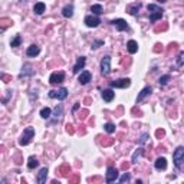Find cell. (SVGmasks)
<instances>
[{
	"label": "cell",
	"instance_id": "15",
	"mask_svg": "<svg viewBox=\"0 0 184 184\" xmlns=\"http://www.w3.org/2000/svg\"><path fill=\"white\" fill-rule=\"evenodd\" d=\"M40 53V48L37 46V45H30L29 48H28V50H26V55L29 56V58H35Z\"/></svg>",
	"mask_w": 184,
	"mask_h": 184
},
{
	"label": "cell",
	"instance_id": "36",
	"mask_svg": "<svg viewBox=\"0 0 184 184\" xmlns=\"http://www.w3.org/2000/svg\"><path fill=\"white\" fill-rule=\"evenodd\" d=\"M148 138H150V134H148V132H144V134L140 137V144H145L148 141Z\"/></svg>",
	"mask_w": 184,
	"mask_h": 184
},
{
	"label": "cell",
	"instance_id": "21",
	"mask_svg": "<svg viewBox=\"0 0 184 184\" xmlns=\"http://www.w3.org/2000/svg\"><path fill=\"white\" fill-rule=\"evenodd\" d=\"M46 177H48V168L45 167V168H42V170L39 171V174H37V183L39 184L46 183Z\"/></svg>",
	"mask_w": 184,
	"mask_h": 184
},
{
	"label": "cell",
	"instance_id": "52",
	"mask_svg": "<svg viewBox=\"0 0 184 184\" xmlns=\"http://www.w3.org/2000/svg\"><path fill=\"white\" fill-rule=\"evenodd\" d=\"M20 1H29V0H20Z\"/></svg>",
	"mask_w": 184,
	"mask_h": 184
},
{
	"label": "cell",
	"instance_id": "3",
	"mask_svg": "<svg viewBox=\"0 0 184 184\" xmlns=\"http://www.w3.org/2000/svg\"><path fill=\"white\" fill-rule=\"evenodd\" d=\"M173 160H174V165L180 170L183 167V163H184V147H177L174 154H173Z\"/></svg>",
	"mask_w": 184,
	"mask_h": 184
},
{
	"label": "cell",
	"instance_id": "32",
	"mask_svg": "<svg viewBox=\"0 0 184 184\" xmlns=\"http://www.w3.org/2000/svg\"><path fill=\"white\" fill-rule=\"evenodd\" d=\"M130 180H131V174L130 173H124L121 176V178H119V183H128Z\"/></svg>",
	"mask_w": 184,
	"mask_h": 184
},
{
	"label": "cell",
	"instance_id": "27",
	"mask_svg": "<svg viewBox=\"0 0 184 184\" xmlns=\"http://www.w3.org/2000/svg\"><path fill=\"white\" fill-rule=\"evenodd\" d=\"M91 12H92L95 16H99V14L104 13V9H102L101 4H92V6H91Z\"/></svg>",
	"mask_w": 184,
	"mask_h": 184
},
{
	"label": "cell",
	"instance_id": "13",
	"mask_svg": "<svg viewBox=\"0 0 184 184\" xmlns=\"http://www.w3.org/2000/svg\"><path fill=\"white\" fill-rule=\"evenodd\" d=\"M85 63H86V58L85 56H81V58H78V61H76V63H75L74 66V74H79L81 72V69H83L85 68Z\"/></svg>",
	"mask_w": 184,
	"mask_h": 184
},
{
	"label": "cell",
	"instance_id": "7",
	"mask_svg": "<svg viewBox=\"0 0 184 184\" xmlns=\"http://www.w3.org/2000/svg\"><path fill=\"white\" fill-rule=\"evenodd\" d=\"M99 23H101V19L95 14H89L85 17V25L88 28H96V26H99Z\"/></svg>",
	"mask_w": 184,
	"mask_h": 184
},
{
	"label": "cell",
	"instance_id": "39",
	"mask_svg": "<svg viewBox=\"0 0 184 184\" xmlns=\"http://www.w3.org/2000/svg\"><path fill=\"white\" fill-rule=\"evenodd\" d=\"M0 79H3V82H10L12 81V76L10 75H7V74H0Z\"/></svg>",
	"mask_w": 184,
	"mask_h": 184
},
{
	"label": "cell",
	"instance_id": "45",
	"mask_svg": "<svg viewBox=\"0 0 184 184\" xmlns=\"http://www.w3.org/2000/svg\"><path fill=\"white\" fill-rule=\"evenodd\" d=\"M121 168H122L124 171L128 170V168H130V163H122V164H121Z\"/></svg>",
	"mask_w": 184,
	"mask_h": 184
},
{
	"label": "cell",
	"instance_id": "4",
	"mask_svg": "<svg viewBox=\"0 0 184 184\" xmlns=\"http://www.w3.org/2000/svg\"><path fill=\"white\" fill-rule=\"evenodd\" d=\"M68 96V89L66 88H61V89H58V91H50L49 92V98H52V99H59V101H62V99H65Z\"/></svg>",
	"mask_w": 184,
	"mask_h": 184
},
{
	"label": "cell",
	"instance_id": "43",
	"mask_svg": "<svg viewBox=\"0 0 184 184\" xmlns=\"http://www.w3.org/2000/svg\"><path fill=\"white\" fill-rule=\"evenodd\" d=\"M161 50H163V45H161V43H157L155 48H154V52H155V53H160Z\"/></svg>",
	"mask_w": 184,
	"mask_h": 184
},
{
	"label": "cell",
	"instance_id": "40",
	"mask_svg": "<svg viewBox=\"0 0 184 184\" xmlns=\"http://www.w3.org/2000/svg\"><path fill=\"white\" fill-rule=\"evenodd\" d=\"M183 58H184V53L180 52V55H178V58H177V66H178V68L183 66Z\"/></svg>",
	"mask_w": 184,
	"mask_h": 184
},
{
	"label": "cell",
	"instance_id": "33",
	"mask_svg": "<svg viewBox=\"0 0 184 184\" xmlns=\"http://www.w3.org/2000/svg\"><path fill=\"white\" fill-rule=\"evenodd\" d=\"M105 131L108 132V134H112V132H115V125L114 124H111V122H108V124H105Z\"/></svg>",
	"mask_w": 184,
	"mask_h": 184
},
{
	"label": "cell",
	"instance_id": "44",
	"mask_svg": "<svg viewBox=\"0 0 184 184\" xmlns=\"http://www.w3.org/2000/svg\"><path fill=\"white\" fill-rule=\"evenodd\" d=\"M79 180H81V177L79 176H74V177H71L69 178V183H79Z\"/></svg>",
	"mask_w": 184,
	"mask_h": 184
},
{
	"label": "cell",
	"instance_id": "10",
	"mask_svg": "<svg viewBox=\"0 0 184 184\" xmlns=\"http://www.w3.org/2000/svg\"><path fill=\"white\" fill-rule=\"evenodd\" d=\"M111 25H114L119 32H124V30H130V26H128V23L124 20V19H115V20H112L111 22Z\"/></svg>",
	"mask_w": 184,
	"mask_h": 184
},
{
	"label": "cell",
	"instance_id": "30",
	"mask_svg": "<svg viewBox=\"0 0 184 184\" xmlns=\"http://www.w3.org/2000/svg\"><path fill=\"white\" fill-rule=\"evenodd\" d=\"M20 43H22V36L20 35H16V37L10 42V46L12 48H17V46H20Z\"/></svg>",
	"mask_w": 184,
	"mask_h": 184
},
{
	"label": "cell",
	"instance_id": "51",
	"mask_svg": "<svg viewBox=\"0 0 184 184\" xmlns=\"http://www.w3.org/2000/svg\"><path fill=\"white\" fill-rule=\"evenodd\" d=\"M158 1H160V3H165L167 0H158Z\"/></svg>",
	"mask_w": 184,
	"mask_h": 184
},
{
	"label": "cell",
	"instance_id": "8",
	"mask_svg": "<svg viewBox=\"0 0 184 184\" xmlns=\"http://www.w3.org/2000/svg\"><path fill=\"white\" fill-rule=\"evenodd\" d=\"M131 85V79L130 78H121L118 81L111 82V88H128Z\"/></svg>",
	"mask_w": 184,
	"mask_h": 184
},
{
	"label": "cell",
	"instance_id": "25",
	"mask_svg": "<svg viewBox=\"0 0 184 184\" xmlns=\"http://www.w3.org/2000/svg\"><path fill=\"white\" fill-rule=\"evenodd\" d=\"M59 173H61L62 177H68L69 173H71V165H69V164H62V165L59 167Z\"/></svg>",
	"mask_w": 184,
	"mask_h": 184
},
{
	"label": "cell",
	"instance_id": "19",
	"mask_svg": "<svg viewBox=\"0 0 184 184\" xmlns=\"http://www.w3.org/2000/svg\"><path fill=\"white\" fill-rule=\"evenodd\" d=\"M151 92H152V89H151V86H145L140 94H138V96H137V102H141L145 96H148V95H151Z\"/></svg>",
	"mask_w": 184,
	"mask_h": 184
},
{
	"label": "cell",
	"instance_id": "31",
	"mask_svg": "<svg viewBox=\"0 0 184 184\" xmlns=\"http://www.w3.org/2000/svg\"><path fill=\"white\" fill-rule=\"evenodd\" d=\"M168 29V25L164 22L163 25H158V26H155L154 28V32H164V30H167Z\"/></svg>",
	"mask_w": 184,
	"mask_h": 184
},
{
	"label": "cell",
	"instance_id": "17",
	"mask_svg": "<svg viewBox=\"0 0 184 184\" xmlns=\"http://www.w3.org/2000/svg\"><path fill=\"white\" fill-rule=\"evenodd\" d=\"M114 96H115V92L112 89H104L102 91V99L105 102H111L114 99Z\"/></svg>",
	"mask_w": 184,
	"mask_h": 184
},
{
	"label": "cell",
	"instance_id": "24",
	"mask_svg": "<svg viewBox=\"0 0 184 184\" xmlns=\"http://www.w3.org/2000/svg\"><path fill=\"white\" fill-rule=\"evenodd\" d=\"M143 155H144V148L140 147L138 150H135V152H134V155H132V158H131V163H138V160H140Z\"/></svg>",
	"mask_w": 184,
	"mask_h": 184
},
{
	"label": "cell",
	"instance_id": "11",
	"mask_svg": "<svg viewBox=\"0 0 184 184\" xmlns=\"http://www.w3.org/2000/svg\"><path fill=\"white\" fill-rule=\"evenodd\" d=\"M78 81H79V83H81V85H86V83H89V82L92 81V75H91L89 71H83V72H81V74H79Z\"/></svg>",
	"mask_w": 184,
	"mask_h": 184
},
{
	"label": "cell",
	"instance_id": "18",
	"mask_svg": "<svg viewBox=\"0 0 184 184\" xmlns=\"http://www.w3.org/2000/svg\"><path fill=\"white\" fill-rule=\"evenodd\" d=\"M62 115H63V107L59 104V105H56L55 112H53V122H58L62 118Z\"/></svg>",
	"mask_w": 184,
	"mask_h": 184
},
{
	"label": "cell",
	"instance_id": "22",
	"mask_svg": "<svg viewBox=\"0 0 184 184\" xmlns=\"http://www.w3.org/2000/svg\"><path fill=\"white\" fill-rule=\"evenodd\" d=\"M62 14L63 17H72L74 16V6L72 4H68L62 9Z\"/></svg>",
	"mask_w": 184,
	"mask_h": 184
},
{
	"label": "cell",
	"instance_id": "23",
	"mask_svg": "<svg viewBox=\"0 0 184 184\" xmlns=\"http://www.w3.org/2000/svg\"><path fill=\"white\" fill-rule=\"evenodd\" d=\"M10 26H13V20L12 19H9V17H1L0 19V29H7Z\"/></svg>",
	"mask_w": 184,
	"mask_h": 184
},
{
	"label": "cell",
	"instance_id": "35",
	"mask_svg": "<svg viewBox=\"0 0 184 184\" xmlns=\"http://www.w3.org/2000/svg\"><path fill=\"white\" fill-rule=\"evenodd\" d=\"M101 144H102L104 147L112 145V144H114V138H105V140H102V141H101Z\"/></svg>",
	"mask_w": 184,
	"mask_h": 184
},
{
	"label": "cell",
	"instance_id": "41",
	"mask_svg": "<svg viewBox=\"0 0 184 184\" xmlns=\"http://www.w3.org/2000/svg\"><path fill=\"white\" fill-rule=\"evenodd\" d=\"M66 132H68V134H71V135L75 134V128H74V125H72V124H68V125H66Z\"/></svg>",
	"mask_w": 184,
	"mask_h": 184
},
{
	"label": "cell",
	"instance_id": "42",
	"mask_svg": "<svg viewBox=\"0 0 184 184\" xmlns=\"http://www.w3.org/2000/svg\"><path fill=\"white\" fill-rule=\"evenodd\" d=\"M164 135H165V131H164V130H157V131H155V137H157V138H163Z\"/></svg>",
	"mask_w": 184,
	"mask_h": 184
},
{
	"label": "cell",
	"instance_id": "37",
	"mask_svg": "<svg viewBox=\"0 0 184 184\" xmlns=\"http://www.w3.org/2000/svg\"><path fill=\"white\" fill-rule=\"evenodd\" d=\"M88 114H89V112H88V110H82V111H81V112H79V115H78V118H79L81 121H83V119H85V118L88 116Z\"/></svg>",
	"mask_w": 184,
	"mask_h": 184
},
{
	"label": "cell",
	"instance_id": "2",
	"mask_svg": "<svg viewBox=\"0 0 184 184\" xmlns=\"http://www.w3.org/2000/svg\"><path fill=\"white\" fill-rule=\"evenodd\" d=\"M33 137H35V128L28 127V128H25V131H23V134H22V137H20V140H19V144H20L22 147H25V145H28V144L32 141Z\"/></svg>",
	"mask_w": 184,
	"mask_h": 184
},
{
	"label": "cell",
	"instance_id": "50",
	"mask_svg": "<svg viewBox=\"0 0 184 184\" xmlns=\"http://www.w3.org/2000/svg\"><path fill=\"white\" fill-rule=\"evenodd\" d=\"M132 114H137V110H135V108L132 110ZM140 115H141V111H138V115H135V116H140Z\"/></svg>",
	"mask_w": 184,
	"mask_h": 184
},
{
	"label": "cell",
	"instance_id": "16",
	"mask_svg": "<svg viewBox=\"0 0 184 184\" xmlns=\"http://www.w3.org/2000/svg\"><path fill=\"white\" fill-rule=\"evenodd\" d=\"M154 167H155L157 170H165V168H167V160H165L164 157H158V158L155 160V163H154Z\"/></svg>",
	"mask_w": 184,
	"mask_h": 184
},
{
	"label": "cell",
	"instance_id": "12",
	"mask_svg": "<svg viewBox=\"0 0 184 184\" xmlns=\"http://www.w3.org/2000/svg\"><path fill=\"white\" fill-rule=\"evenodd\" d=\"M141 3L140 1H135V3H131V4H128L127 7H125V10H127V13H130V14H132V16H135L137 13H138V10L141 9Z\"/></svg>",
	"mask_w": 184,
	"mask_h": 184
},
{
	"label": "cell",
	"instance_id": "49",
	"mask_svg": "<svg viewBox=\"0 0 184 184\" xmlns=\"http://www.w3.org/2000/svg\"><path fill=\"white\" fill-rule=\"evenodd\" d=\"M79 107H81V104H79V102H76V104H75V107H74V110H72V111H74V112H75V111L78 110Z\"/></svg>",
	"mask_w": 184,
	"mask_h": 184
},
{
	"label": "cell",
	"instance_id": "46",
	"mask_svg": "<svg viewBox=\"0 0 184 184\" xmlns=\"http://www.w3.org/2000/svg\"><path fill=\"white\" fill-rule=\"evenodd\" d=\"M91 102H92V99H91V98H89V96H88V98H85V99H83V104H85V105H91Z\"/></svg>",
	"mask_w": 184,
	"mask_h": 184
},
{
	"label": "cell",
	"instance_id": "14",
	"mask_svg": "<svg viewBox=\"0 0 184 184\" xmlns=\"http://www.w3.org/2000/svg\"><path fill=\"white\" fill-rule=\"evenodd\" d=\"M35 75V69L29 65V63H26V65H23V68H22V72H20V78H26V76H33Z\"/></svg>",
	"mask_w": 184,
	"mask_h": 184
},
{
	"label": "cell",
	"instance_id": "28",
	"mask_svg": "<svg viewBox=\"0 0 184 184\" xmlns=\"http://www.w3.org/2000/svg\"><path fill=\"white\" fill-rule=\"evenodd\" d=\"M37 165H39V161H37L36 157H29V160H28V167L30 168V170H33V168H36Z\"/></svg>",
	"mask_w": 184,
	"mask_h": 184
},
{
	"label": "cell",
	"instance_id": "34",
	"mask_svg": "<svg viewBox=\"0 0 184 184\" xmlns=\"http://www.w3.org/2000/svg\"><path fill=\"white\" fill-rule=\"evenodd\" d=\"M168 81H170V75H163V76L160 78V85L164 86V85L168 83Z\"/></svg>",
	"mask_w": 184,
	"mask_h": 184
},
{
	"label": "cell",
	"instance_id": "26",
	"mask_svg": "<svg viewBox=\"0 0 184 184\" xmlns=\"http://www.w3.org/2000/svg\"><path fill=\"white\" fill-rule=\"evenodd\" d=\"M45 10H46V6H45V3H42V1H39V3H36V4L33 6V12H35L36 14H43Z\"/></svg>",
	"mask_w": 184,
	"mask_h": 184
},
{
	"label": "cell",
	"instance_id": "47",
	"mask_svg": "<svg viewBox=\"0 0 184 184\" xmlns=\"http://www.w3.org/2000/svg\"><path fill=\"white\" fill-rule=\"evenodd\" d=\"M89 181L95 183V181H101V178H99V177H91V178H89Z\"/></svg>",
	"mask_w": 184,
	"mask_h": 184
},
{
	"label": "cell",
	"instance_id": "9",
	"mask_svg": "<svg viewBox=\"0 0 184 184\" xmlns=\"http://www.w3.org/2000/svg\"><path fill=\"white\" fill-rule=\"evenodd\" d=\"M118 178V170L115 167L110 165L108 170H107V177H105V181L107 183H114L115 180Z\"/></svg>",
	"mask_w": 184,
	"mask_h": 184
},
{
	"label": "cell",
	"instance_id": "6",
	"mask_svg": "<svg viewBox=\"0 0 184 184\" xmlns=\"http://www.w3.org/2000/svg\"><path fill=\"white\" fill-rule=\"evenodd\" d=\"M101 72L104 76H108L111 74V56H104L101 61Z\"/></svg>",
	"mask_w": 184,
	"mask_h": 184
},
{
	"label": "cell",
	"instance_id": "29",
	"mask_svg": "<svg viewBox=\"0 0 184 184\" xmlns=\"http://www.w3.org/2000/svg\"><path fill=\"white\" fill-rule=\"evenodd\" d=\"M50 115H52V111H50V108L45 107V108H42V110H40V116H42V118L48 119V118H50Z\"/></svg>",
	"mask_w": 184,
	"mask_h": 184
},
{
	"label": "cell",
	"instance_id": "5",
	"mask_svg": "<svg viewBox=\"0 0 184 184\" xmlns=\"http://www.w3.org/2000/svg\"><path fill=\"white\" fill-rule=\"evenodd\" d=\"M63 81H65V72L63 71H56V72H53V74L50 75V78H49V82L52 85L62 83Z\"/></svg>",
	"mask_w": 184,
	"mask_h": 184
},
{
	"label": "cell",
	"instance_id": "38",
	"mask_svg": "<svg viewBox=\"0 0 184 184\" xmlns=\"http://www.w3.org/2000/svg\"><path fill=\"white\" fill-rule=\"evenodd\" d=\"M104 45V40H101V39H98V40H94L92 42V48L94 49H98L99 46H102Z\"/></svg>",
	"mask_w": 184,
	"mask_h": 184
},
{
	"label": "cell",
	"instance_id": "48",
	"mask_svg": "<svg viewBox=\"0 0 184 184\" xmlns=\"http://www.w3.org/2000/svg\"><path fill=\"white\" fill-rule=\"evenodd\" d=\"M14 161H16V164H20V163H22V161H20V155H19V154L14 157Z\"/></svg>",
	"mask_w": 184,
	"mask_h": 184
},
{
	"label": "cell",
	"instance_id": "1",
	"mask_svg": "<svg viewBox=\"0 0 184 184\" xmlns=\"http://www.w3.org/2000/svg\"><path fill=\"white\" fill-rule=\"evenodd\" d=\"M148 12H150V20L154 23V22H157V20H160L161 17H163V13H164V10L160 7V6H157V4H148Z\"/></svg>",
	"mask_w": 184,
	"mask_h": 184
},
{
	"label": "cell",
	"instance_id": "20",
	"mask_svg": "<svg viewBox=\"0 0 184 184\" xmlns=\"http://www.w3.org/2000/svg\"><path fill=\"white\" fill-rule=\"evenodd\" d=\"M127 50H128L131 55L137 53V52H138V43H137L135 40H130V42L127 43Z\"/></svg>",
	"mask_w": 184,
	"mask_h": 184
}]
</instances>
